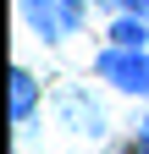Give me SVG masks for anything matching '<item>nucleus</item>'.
<instances>
[{"instance_id":"f257e3e1","label":"nucleus","mask_w":149,"mask_h":154,"mask_svg":"<svg viewBox=\"0 0 149 154\" xmlns=\"http://www.w3.org/2000/svg\"><path fill=\"white\" fill-rule=\"evenodd\" d=\"M94 72H100V83H110L116 94L149 99V50H133V44H105V50L94 55Z\"/></svg>"},{"instance_id":"f03ea898","label":"nucleus","mask_w":149,"mask_h":154,"mask_svg":"<svg viewBox=\"0 0 149 154\" xmlns=\"http://www.w3.org/2000/svg\"><path fill=\"white\" fill-rule=\"evenodd\" d=\"M88 6H94V0H22V17H28V28L39 33L44 44H66L72 33H83Z\"/></svg>"},{"instance_id":"7ed1b4c3","label":"nucleus","mask_w":149,"mask_h":154,"mask_svg":"<svg viewBox=\"0 0 149 154\" xmlns=\"http://www.w3.org/2000/svg\"><path fill=\"white\" fill-rule=\"evenodd\" d=\"M55 116H61V127H66V132L105 138V110H100V99H94L83 83H66L61 94H55Z\"/></svg>"},{"instance_id":"20e7f679","label":"nucleus","mask_w":149,"mask_h":154,"mask_svg":"<svg viewBox=\"0 0 149 154\" xmlns=\"http://www.w3.org/2000/svg\"><path fill=\"white\" fill-rule=\"evenodd\" d=\"M33 110H39V77H33L28 66H17V72H11V121L28 127Z\"/></svg>"},{"instance_id":"39448f33","label":"nucleus","mask_w":149,"mask_h":154,"mask_svg":"<svg viewBox=\"0 0 149 154\" xmlns=\"http://www.w3.org/2000/svg\"><path fill=\"white\" fill-rule=\"evenodd\" d=\"M110 44L149 50V17H138V11H116V22H110Z\"/></svg>"},{"instance_id":"423d86ee","label":"nucleus","mask_w":149,"mask_h":154,"mask_svg":"<svg viewBox=\"0 0 149 154\" xmlns=\"http://www.w3.org/2000/svg\"><path fill=\"white\" fill-rule=\"evenodd\" d=\"M122 11H138V17H149V0H122Z\"/></svg>"},{"instance_id":"0eeeda50","label":"nucleus","mask_w":149,"mask_h":154,"mask_svg":"<svg viewBox=\"0 0 149 154\" xmlns=\"http://www.w3.org/2000/svg\"><path fill=\"white\" fill-rule=\"evenodd\" d=\"M138 149L149 154V116H144V121H138Z\"/></svg>"},{"instance_id":"6e6552de","label":"nucleus","mask_w":149,"mask_h":154,"mask_svg":"<svg viewBox=\"0 0 149 154\" xmlns=\"http://www.w3.org/2000/svg\"><path fill=\"white\" fill-rule=\"evenodd\" d=\"M94 6H110V11H122V0H94Z\"/></svg>"}]
</instances>
